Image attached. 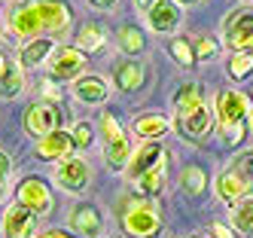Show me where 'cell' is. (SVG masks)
Listing matches in <instances>:
<instances>
[{
    "mask_svg": "<svg viewBox=\"0 0 253 238\" xmlns=\"http://www.w3.org/2000/svg\"><path fill=\"white\" fill-rule=\"evenodd\" d=\"M70 25V6L61 0H25L6 15V28L15 40H37V37H58Z\"/></svg>",
    "mask_w": 253,
    "mask_h": 238,
    "instance_id": "cell-1",
    "label": "cell"
},
{
    "mask_svg": "<svg viewBox=\"0 0 253 238\" xmlns=\"http://www.w3.org/2000/svg\"><path fill=\"white\" fill-rule=\"evenodd\" d=\"M247 95L241 89H223L216 95V104H213V113H216V132H220V141L226 146H241L247 141Z\"/></svg>",
    "mask_w": 253,
    "mask_h": 238,
    "instance_id": "cell-2",
    "label": "cell"
},
{
    "mask_svg": "<svg viewBox=\"0 0 253 238\" xmlns=\"http://www.w3.org/2000/svg\"><path fill=\"white\" fill-rule=\"evenodd\" d=\"M220 40L229 52H253V9L250 6H238L226 12Z\"/></svg>",
    "mask_w": 253,
    "mask_h": 238,
    "instance_id": "cell-3",
    "label": "cell"
},
{
    "mask_svg": "<svg viewBox=\"0 0 253 238\" xmlns=\"http://www.w3.org/2000/svg\"><path fill=\"white\" fill-rule=\"evenodd\" d=\"M159 226H162V214L150 198L131 201V205L122 211V229L128 238H153L159 232Z\"/></svg>",
    "mask_w": 253,
    "mask_h": 238,
    "instance_id": "cell-4",
    "label": "cell"
},
{
    "mask_svg": "<svg viewBox=\"0 0 253 238\" xmlns=\"http://www.w3.org/2000/svg\"><path fill=\"white\" fill-rule=\"evenodd\" d=\"M49 67V80L55 83H67V80H80L83 73H88V55L80 52L77 46H55L52 58L46 61Z\"/></svg>",
    "mask_w": 253,
    "mask_h": 238,
    "instance_id": "cell-5",
    "label": "cell"
},
{
    "mask_svg": "<svg viewBox=\"0 0 253 238\" xmlns=\"http://www.w3.org/2000/svg\"><path fill=\"white\" fill-rule=\"evenodd\" d=\"M15 205H22V208H28L31 214L43 217V214L52 211V190L46 187V180L37 177V174L22 177L19 187H15Z\"/></svg>",
    "mask_w": 253,
    "mask_h": 238,
    "instance_id": "cell-6",
    "label": "cell"
},
{
    "mask_svg": "<svg viewBox=\"0 0 253 238\" xmlns=\"http://www.w3.org/2000/svg\"><path fill=\"white\" fill-rule=\"evenodd\" d=\"M165 162H168L165 143H162V141H140V146L131 153L128 168H125V177H128V183H137L143 174L156 171L159 165H165Z\"/></svg>",
    "mask_w": 253,
    "mask_h": 238,
    "instance_id": "cell-7",
    "label": "cell"
},
{
    "mask_svg": "<svg viewBox=\"0 0 253 238\" xmlns=\"http://www.w3.org/2000/svg\"><path fill=\"white\" fill-rule=\"evenodd\" d=\"M64 122V113H58L55 104H46V101H34L28 110H25V132L31 138H46L52 132H58Z\"/></svg>",
    "mask_w": 253,
    "mask_h": 238,
    "instance_id": "cell-8",
    "label": "cell"
},
{
    "mask_svg": "<svg viewBox=\"0 0 253 238\" xmlns=\"http://www.w3.org/2000/svg\"><path fill=\"white\" fill-rule=\"evenodd\" d=\"M88 162L80 159V156H67L55 165V171H52V180H55V187L64 190V192H83L88 187Z\"/></svg>",
    "mask_w": 253,
    "mask_h": 238,
    "instance_id": "cell-9",
    "label": "cell"
},
{
    "mask_svg": "<svg viewBox=\"0 0 253 238\" xmlns=\"http://www.w3.org/2000/svg\"><path fill=\"white\" fill-rule=\"evenodd\" d=\"M177 132H180V138H186V141H192V143H198V141H205L213 128H216V113H213V107H208V104H202L198 110H192V113H186V116H177Z\"/></svg>",
    "mask_w": 253,
    "mask_h": 238,
    "instance_id": "cell-10",
    "label": "cell"
},
{
    "mask_svg": "<svg viewBox=\"0 0 253 238\" xmlns=\"http://www.w3.org/2000/svg\"><path fill=\"white\" fill-rule=\"evenodd\" d=\"M70 229L80 238H101L104 235V214L98 205L92 201H80V205L70 208Z\"/></svg>",
    "mask_w": 253,
    "mask_h": 238,
    "instance_id": "cell-11",
    "label": "cell"
},
{
    "mask_svg": "<svg viewBox=\"0 0 253 238\" xmlns=\"http://www.w3.org/2000/svg\"><path fill=\"white\" fill-rule=\"evenodd\" d=\"M143 22H147L150 31H156L162 37H171L180 28V22H183V9H180L174 0H159L153 9L143 12Z\"/></svg>",
    "mask_w": 253,
    "mask_h": 238,
    "instance_id": "cell-12",
    "label": "cell"
},
{
    "mask_svg": "<svg viewBox=\"0 0 253 238\" xmlns=\"http://www.w3.org/2000/svg\"><path fill=\"white\" fill-rule=\"evenodd\" d=\"M34 226H37V214H31L28 208L9 201L3 217H0V229H3V238H31Z\"/></svg>",
    "mask_w": 253,
    "mask_h": 238,
    "instance_id": "cell-13",
    "label": "cell"
},
{
    "mask_svg": "<svg viewBox=\"0 0 253 238\" xmlns=\"http://www.w3.org/2000/svg\"><path fill=\"white\" fill-rule=\"evenodd\" d=\"M213 190H216V198H220L226 208H232L235 201H241L244 195H250V190H253V187H250V183H247L238 171L232 168V165H226V168L216 174Z\"/></svg>",
    "mask_w": 253,
    "mask_h": 238,
    "instance_id": "cell-14",
    "label": "cell"
},
{
    "mask_svg": "<svg viewBox=\"0 0 253 238\" xmlns=\"http://www.w3.org/2000/svg\"><path fill=\"white\" fill-rule=\"evenodd\" d=\"M74 98L85 107H98L110 98V83L98 73H83L80 80H74Z\"/></svg>",
    "mask_w": 253,
    "mask_h": 238,
    "instance_id": "cell-15",
    "label": "cell"
},
{
    "mask_svg": "<svg viewBox=\"0 0 253 238\" xmlns=\"http://www.w3.org/2000/svg\"><path fill=\"white\" fill-rule=\"evenodd\" d=\"M70 150H77V146H74V135L64 132V128H58V132H52V135H46V138L37 141V156L46 159V162L67 159Z\"/></svg>",
    "mask_w": 253,
    "mask_h": 238,
    "instance_id": "cell-16",
    "label": "cell"
},
{
    "mask_svg": "<svg viewBox=\"0 0 253 238\" xmlns=\"http://www.w3.org/2000/svg\"><path fill=\"white\" fill-rule=\"evenodd\" d=\"M131 153H134V146H131V138L125 132L119 138L104 141V162H107V168L116 171V174H125V168H128V162H131Z\"/></svg>",
    "mask_w": 253,
    "mask_h": 238,
    "instance_id": "cell-17",
    "label": "cell"
},
{
    "mask_svg": "<svg viewBox=\"0 0 253 238\" xmlns=\"http://www.w3.org/2000/svg\"><path fill=\"white\" fill-rule=\"evenodd\" d=\"M52 52H55V40L52 37H37V40H28L22 43L19 49V64L22 70H31V67H40L52 58Z\"/></svg>",
    "mask_w": 253,
    "mask_h": 238,
    "instance_id": "cell-18",
    "label": "cell"
},
{
    "mask_svg": "<svg viewBox=\"0 0 253 238\" xmlns=\"http://www.w3.org/2000/svg\"><path fill=\"white\" fill-rule=\"evenodd\" d=\"M171 128V119L165 113H159V110H150V113H140L134 122H131V132L143 141H162L168 135Z\"/></svg>",
    "mask_w": 253,
    "mask_h": 238,
    "instance_id": "cell-19",
    "label": "cell"
},
{
    "mask_svg": "<svg viewBox=\"0 0 253 238\" xmlns=\"http://www.w3.org/2000/svg\"><path fill=\"white\" fill-rule=\"evenodd\" d=\"M74 46L85 55H92V52H101L107 46V31L101 22H95V18H88V22H83L74 34Z\"/></svg>",
    "mask_w": 253,
    "mask_h": 238,
    "instance_id": "cell-20",
    "label": "cell"
},
{
    "mask_svg": "<svg viewBox=\"0 0 253 238\" xmlns=\"http://www.w3.org/2000/svg\"><path fill=\"white\" fill-rule=\"evenodd\" d=\"M143 80H147V70H143V64L134 61V58H122L113 67V83H116L119 92H137L143 86Z\"/></svg>",
    "mask_w": 253,
    "mask_h": 238,
    "instance_id": "cell-21",
    "label": "cell"
},
{
    "mask_svg": "<svg viewBox=\"0 0 253 238\" xmlns=\"http://www.w3.org/2000/svg\"><path fill=\"white\" fill-rule=\"evenodd\" d=\"M202 104H205V89H202V83H195V80L183 83L174 92V110H177V116H186V113H192V110H198Z\"/></svg>",
    "mask_w": 253,
    "mask_h": 238,
    "instance_id": "cell-22",
    "label": "cell"
},
{
    "mask_svg": "<svg viewBox=\"0 0 253 238\" xmlns=\"http://www.w3.org/2000/svg\"><path fill=\"white\" fill-rule=\"evenodd\" d=\"M25 92V70L19 61H6L3 73H0V101H12Z\"/></svg>",
    "mask_w": 253,
    "mask_h": 238,
    "instance_id": "cell-23",
    "label": "cell"
},
{
    "mask_svg": "<svg viewBox=\"0 0 253 238\" xmlns=\"http://www.w3.org/2000/svg\"><path fill=\"white\" fill-rule=\"evenodd\" d=\"M116 46L125 58H134V55H140L147 49V37H143V31L137 25H119L116 28Z\"/></svg>",
    "mask_w": 253,
    "mask_h": 238,
    "instance_id": "cell-24",
    "label": "cell"
},
{
    "mask_svg": "<svg viewBox=\"0 0 253 238\" xmlns=\"http://www.w3.org/2000/svg\"><path fill=\"white\" fill-rule=\"evenodd\" d=\"M229 223L235 232L250 235L253 232V195H244L241 201H235L229 208Z\"/></svg>",
    "mask_w": 253,
    "mask_h": 238,
    "instance_id": "cell-25",
    "label": "cell"
},
{
    "mask_svg": "<svg viewBox=\"0 0 253 238\" xmlns=\"http://www.w3.org/2000/svg\"><path fill=\"white\" fill-rule=\"evenodd\" d=\"M226 77L232 83H247L253 77V52H229V58H226Z\"/></svg>",
    "mask_w": 253,
    "mask_h": 238,
    "instance_id": "cell-26",
    "label": "cell"
},
{
    "mask_svg": "<svg viewBox=\"0 0 253 238\" xmlns=\"http://www.w3.org/2000/svg\"><path fill=\"white\" fill-rule=\"evenodd\" d=\"M165 180H168V162H165V165H159L156 171L143 174L137 183H131V187H134L143 198H153V195H159L162 190H165Z\"/></svg>",
    "mask_w": 253,
    "mask_h": 238,
    "instance_id": "cell-27",
    "label": "cell"
},
{
    "mask_svg": "<svg viewBox=\"0 0 253 238\" xmlns=\"http://www.w3.org/2000/svg\"><path fill=\"white\" fill-rule=\"evenodd\" d=\"M180 187H183L186 195H202L208 190V174L198 165H186L183 174H180Z\"/></svg>",
    "mask_w": 253,
    "mask_h": 238,
    "instance_id": "cell-28",
    "label": "cell"
},
{
    "mask_svg": "<svg viewBox=\"0 0 253 238\" xmlns=\"http://www.w3.org/2000/svg\"><path fill=\"white\" fill-rule=\"evenodd\" d=\"M168 52L174 55V61L177 64H183V67H195V43L186 40V37H171L168 40Z\"/></svg>",
    "mask_w": 253,
    "mask_h": 238,
    "instance_id": "cell-29",
    "label": "cell"
},
{
    "mask_svg": "<svg viewBox=\"0 0 253 238\" xmlns=\"http://www.w3.org/2000/svg\"><path fill=\"white\" fill-rule=\"evenodd\" d=\"M216 52H220V40H216V37L205 34V37H198V40H195V61H198V64H202V61H211Z\"/></svg>",
    "mask_w": 253,
    "mask_h": 238,
    "instance_id": "cell-30",
    "label": "cell"
},
{
    "mask_svg": "<svg viewBox=\"0 0 253 238\" xmlns=\"http://www.w3.org/2000/svg\"><path fill=\"white\" fill-rule=\"evenodd\" d=\"M70 135H74V146H77V150H88V146L95 143V128L88 122H77Z\"/></svg>",
    "mask_w": 253,
    "mask_h": 238,
    "instance_id": "cell-31",
    "label": "cell"
},
{
    "mask_svg": "<svg viewBox=\"0 0 253 238\" xmlns=\"http://www.w3.org/2000/svg\"><path fill=\"white\" fill-rule=\"evenodd\" d=\"M232 168L253 187V150H244V153L235 156V159H232Z\"/></svg>",
    "mask_w": 253,
    "mask_h": 238,
    "instance_id": "cell-32",
    "label": "cell"
},
{
    "mask_svg": "<svg viewBox=\"0 0 253 238\" xmlns=\"http://www.w3.org/2000/svg\"><path fill=\"white\" fill-rule=\"evenodd\" d=\"M43 98H46V101H61V98H64V89H61L55 80H46V83H43Z\"/></svg>",
    "mask_w": 253,
    "mask_h": 238,
    "instance_id": "cell-33",
    "label": "cell"
},
{
    "mask_svg": "<svg viewBox=\"0 0 253 238\" xmlns=\"http://www.w3.org/2000/svg\"><path fill=\"white\" fill-rule=\"evenodd\" d=\"M211 232H213V238H235V229H232V226H226L223 220H216V223L211 226Z\"/></svg>",
    "mask_w": 253,
    "mask_h": 238,
    "instance_id": "cell-34",
    "label": "cell"
},
{
    "mask_svg": "<svg viewBox=\"0 0 253 238\" xmlns=\"http://www.w3.org/2000/svg\"><path fill=\"white\" fill-rule=\"evenodd\" d=\"M9 171H12V159H9V156H6L3 150H0V180H3V183H6Z\"/></svg>",
    "mask_w": 253,
    "mask_h": 238,
    "instance_id": "cell-35",
    "label": "cell"
},
{
    "mask_svg": "<svg viewBox=\"0 0 253 238\" xmlns=\"http://www.w3.org/2000/svg\"><path fill=\"white\" fill-rule=\"evenodd\" d=\"M40 238H77L74 232H67V229H46Z\"/></svg>",
    "mask_w": 253,
    "mask_h": 238,
    "instance_id": "cell-36",
    "label": "cell"
},
{
    "mask_svg": "<svg viewBox=\"0 0 253 238\" xmlns=\"http://www.w3.org/2000/svg\"><path fill=\"white\" fill-rule=\"evenodd\" d=\"M156 3H159V0H134V6H137L140 12H147V9H153Z\"/></svg>",
    "mask_w": 253,
    "mask_h": 238,
    "instance_id": "cell-37",
    "label": "cell"
},
{
    "mask_svg": "<svg viewBox=\"0 0 253 238\" xmlns=\"http://www.w3.org/2000/svg\"><path fill=\"white\" fill-rule=\"evenodd\" d=\"M174 3H177L180 9H186V6H195V3H202V0H174Z\"/></svg>",
    "mask_w": 253,
    "mask_h": 238,
    "instance_id": "cell-38",
    "label": "cell"
},
{
    "mask_svg": "<svg viewBox=\"0 0 253 238\" xmlns=\"http://www.w3.org/2000/svg\"><path fill=\"white\" fill-rule=\"evenodd\" d=\"M92 3H95V6H101V9H104V6H113V3H116V0H92Z\"/></svg>",
    "mask_w": 253,
    "mask_h": 238,
    "instance_id": "cell-39",
    "label": "cell"
},
{
    "mask_svg": "<svg viewBox=\"0 0 253 238\" xmlns=\"http://www.w3.org/2000/svg\"><path fill=\"white\" fill-rule=\"evenodd\" d=\"M6 61H9V58H6V55H3V52H0V73H3V67H6Z\"/></svg>",
    "mask_w": 253,
    "mask_h": 238,
    "instance_id": "cell-40",
    "label": "cell"
},
{
    "mask_svg": "<svg viewBox=\"0 0 253 238\" xmlns=\"http://www.w3.org/2000/svg\"><path fill=\"white\" fill-rule=\"evenodd\" d=\"M189 238H208V235H189Z\"/></svg>",
    "mask_w": 253,
    "mask_h": 238,
    "instance_id": "cell-41",
    "label": "cell"
},
{
    "mask_svg": "<svg viewBox=\"0 0 253 238\" xmlns=\"http://www.w3.org/2000/svg\"><path fill=\"white\" fill-rule=\"evenodd\" d=\"M0 192H3V180H0Z\"/></svg>",
    "mask_w": 253,
    "mask_h": 238,
    "instance_id": "cell-42",
    "label": "cell"
},
{
    "mask_svg": "<svg viewBox=\"0 0 253 238\" xmlns=\"http://www.w3.org/2000/svg\"><path fill=\"white\" fill-rule=\"evenodd\" d=\"M241 3H250V0H241Z\"/></svg>",
    "mask_w": 253,
    "mask_h": 238,
    "instance_id": "cell-43",
    "label": "cell"
},
{
    "mask_svg": "<svg viewBox=\"0 0 253 238\" xmlns=\"http://www.w3.org/2000/svg\"><path fill=\"white\" fill-rule=\"evenodd\" d=\"M0 235H3V229H0Z\"/></svg>",
    "mask_w": 253,
    "mask_h": 238,
    "instance_id": "cell-44",
    "label": "cell"
}]
</instances>
